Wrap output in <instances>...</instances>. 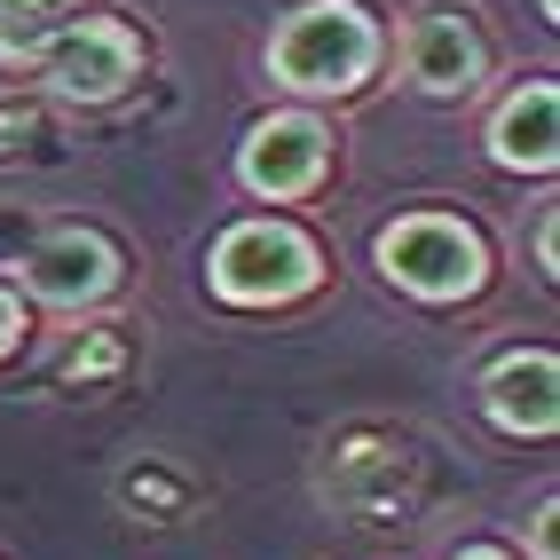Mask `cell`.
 Instances as JSON below:
<instances>
[{
    "label": "cell",
    "instance_id": "1",
    "mask_svg": "<svg viewBox=\"0 0 560 560\" xmlns=\"http://www.w3.org/2000/svg\"><path fill=\"white\" fill-rule=\"evenodd\" d=\"M380 63H387V32L355 0H301L269 32V80L308 103H340V95L371 88Z\"/></svg>",
    "mask_w": 560,
    "mask_h": 560
},
{
    "label": "cell",
    "instance_id": "2",
    "mask_svg": "<svg viewBox=\"0 0 560 560\" xmlns=\"http://www.w3.org/2000/svg\"><path fill=\"white\" fill-rule=\"evenodd\" d=\"M316 277H324V253L292 221H237V230H221L206 260V284L230 308H284L301 292H316Z\"/></svg>",
    "mask_w": 560,
    "mask_h": 560
},
{
    "label": "cell",
    "instance_id": "3",
    "mask_svg": "<svg viewBox=\"0 0 560 560\" xmlns=\"http://www.w3.org/2000/svg\"><path fill=\"white\" fill-rule=\"evenodd\" d=\"M380 269L410 301H474L490 284V245L458 213H402L380 230Z\"/></svg>",
    "mask_w": 560,
    "mask_h": 560
},
{
    "label": "cell",
    "instance_id": "4",
    "mask_svg": "<svg viewBox=\"0 0 560 560\" xmlns=\"http://www.w3.org/2000/svg\"><path fill=\"white\" fill-rule=\"evenodd\" d=\"M63 103H119L142 80V40L119 16H63L40 32V48L24 56Z\"/></svg>",
    "mask_w": 560,
    "mask_h": 560
},
{
    "label": "cell",
    "instance_id": "5",
    "mask_svg": "<svg viewBox=\"0 0 560 560\" xmlns=\"http://www.w3.org/2000/svg\"><path fill=\"white\" fill-rule=\"evenodd\" d=\"M324 166H331V127L316 110H269V119H253L245 142H237V182L269 206L308 198L324 182Z\"/></svg>",
    "mask_w": 560,
    "mask_h": 560
},
{
    "label": "cell",
    "instance_id": "6",
    "mask_svg": "<svg viewBox=\"0 0 560 560\" xmlns=\"http://www.w3.org/2000/svg\"><path fill=\"white\" fill-rule=\"evenodd\" d=\"M402 80L419 88L427 103H466L481 95V80H490V40H481V24L466 9H419L402 24Z\"/></svg>",
    "mask_w": 560,
    "mask_h": 560
},
{
    "label": "cell",
    "instance_id": "7",
    "mask_svg": "<svg viewBox=\"0 0 560 560\" xmlns=\"http://www.w3.org/2000/svg\"><path fill=\"white\" fill-rule=\"evenodd\" d=\"M16 277L32 301H48V308H103L110 292H119V245L95 237V230H48L40 245H32L16 260Z\"/></svg>",
    "mask_w": 560,
    "mask_h": 560
},
{
    "label": "cell",
    "instance_id": "8",
    "mask_svg": "<svg viewBox=\"0 0 560 560\" xmlns=\"http://www.w3.org/2000/svg\"><path fill=\"white\" fill-rule=\"evenodd\" d=\"M490 159L505 174H552L560 166V88L552 80L513 88L490 110Z\"/></svg>",
    "mask_w": 560,
    "mask_h": 560
},
{
    "label": "cell",
    "instance_id": "9",
    "mask_svg": "<svg viewBox=\"0 0 560 560\" xmlns=\"http://www.w3.org/2000/svg\"><path fill=\"white\" fill-rule=\"evenodd\" d=\"M481 410H490L505 434H552L560 427V363L545 348L498 355L490 380H481Z\"/></svg>",
    "mask_w": 560,
    "mask_h": 560
},
{
    "label": "cell",
    "instance_id": "10",
    "mask_svg": "<svg viewBox=\"0 0 560 560\" xmlns=\"http://www.w3.org/2000/svg\"><path fill=\"white\" fill-rule=\"evenodd\" d=\"M56 16L40 9V0H0V63H24L32 48H40V32Z\"/></svg>",
    "mask_w": 560,
    "mask_h": 560
},
{
    "label": "cell",
    "instance_id": "11",
    "mask_svg": "<svg viewBox=\"0 0 560 560\" xmlns=\"http://www.w3.org/2000/svg\"><path fill=\"white\" fill-rule=\"evenodd\" d=\"M537 277H545V284L560 277V213H552V206H545V221H537Z\"/></svg>",
    "mask_w": 560,
    "mask_h": 560
},
{
    "label": "cell",
    "instance_id": "12",
    "mask_svg": "<svg viewBox=\"0 0 560 560\" xmlns=\"http://www.w3.org/2000/svg\"><path fill=\"white\" fill-rule=\"evenodd\" d=\"M24 348V308H16V292H0V355H16Z\"/></svg>",
    "mask_w": 560,
    "mask_h": 560
},
{
    "label": "cell",
    "instance_id": "13",
    "mask_svg": "<svg viewBox=\"0 0 560 560\" xmlns=\"http://www.w3.org/2000/svg\"><path fill=\"white\" fill-rule=\"evenodd\" d=\"M451 560H505V552H498V545H458Z\"/></svg>",
    "mask_w": 560,
    "mask_h": 560
},
{
    "label": "cell",
    "instance_id": "14",
    "mask_svg": "<svg viewBox=\"0 0 560 560\" xmlns=\"http://www.w3.org/2000/svg\"><path fill=\"white\" fill-rule=\"evenodd\" d=\"M40 9H48V16H63V9H88V0H40Z\"/></svg>",
    "mask_w": 560,
    "mask_h": 560
}]
</instances>
